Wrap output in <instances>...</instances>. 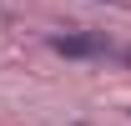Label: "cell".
I'll list each match as a JSON object with an SVG mask.
<instances>
[{
	"mask_svg": "<svg viewBox=\"0 0 131 126\" xmlns=\"http://www.w3.org/2000/svg\"><path fill=\"white\" fill-rule=\"evenodd\" d=\"M50 46L61 56H111V40L101 35H50Z\"/></svg>",
	"mask_w": 131,
	"mask_h": 126,
	"instance_id": "6da1fadb",
	"label": "cell"
}]
</instances>
